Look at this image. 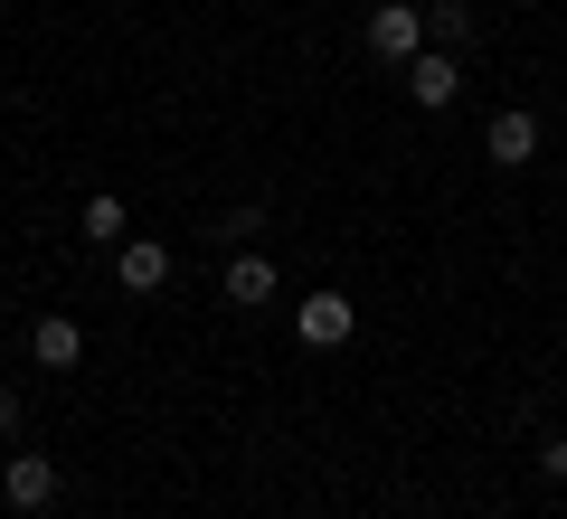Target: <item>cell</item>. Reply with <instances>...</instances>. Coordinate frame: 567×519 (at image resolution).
<instances>
[{"label": "cell", "mask_w": 567, "mask_h": 519, "mask_svg": "<svg viewBox=\"0 0 567 519\" xmlns=\"http://www.w3.org/2000/svg\"><path fill=\"white\" fill-rule=\"evenodd\" d=\"M483 160L492 170H529V160H539V114H529V104H502L492 133H483Z\"/></svg>", "instance_id": "3957f363"}, {"label": "cell", "mask_w": 567, "mask_h": 519, "mask_svg": "<svg viewBox=\"0 0 567 519\" xmlns=\"http://www.w3.org/2000/svg\"><path fill=\"white\" fill-rule=\"evenodd\" d=\"M398 76H406V95H416L425 114H445V104L464 95V58H454V48H425V58H406Z\"/></svg>", "instance_id": "277c9868"}, {"label": "cell", "mask_w": 567, "mask_h": 519, "mask_svg": "<svg viewBox=\"0 0 567 519\" xmlns=\"http://www.w3.org/2000/svg\"><path fill=\"white\" fill-rule=\"evenodd\" d=\"M0 435H20V387H0Z\"/></svg>", "instance_id": "7c38bea8"}, {"label": "cell", "mask_w": 567, "mask_h": 519, "mask_svg": "<svg viewBox=\"0 0 567 519\" xmlns=\"http://www.w3.org/2000/svg\"><path fill=\"white\" fill-rule=\"evenodd\" d=\"M539 473H548V481H567V435H548V444H539Z\"/></svg>", "instance_id": "8fae6325"}, {"label": "cell", "mask_w": 567, "mask_h": 519, "mask_svg": "<svg viewBox=\"0 0 567 519\" xmlns=\"http://www.w3.org/2000/svg\"><path fill=\"white\" fill-rule=\"evenodd\" d=\"M114 283H123V293H162V283H171V246L162 237H123L114 246Z\"/></svg>", "instance_id": "8992f818"}, {"label": "cell", "mask_w": 567, "mask_h": 519, "mask_svg": "<svg viewBox=\"0 0 567 519\" xmlns=\"http://www.w3.org/2000/svg\"><path fill=\"white\" fill-rule=\"evenodd\" d=\"M369 58H388V66L425 58V10L416 0H379V10H369Z\"/></svg>", "instance_id": "6da1fadb"}, {"label": "cell", "mask_w": 567, "mask_h": 519, "mask_svg": "<svg viewBox=\"0 0 567 519\" xmlns=\"http://www.w3.org/2000/svg\"><path fill=\"white\" fill-rule=\"evenodd\" d=\"M425 48H454V58L473 48V10L464 0H435V10H425Z\"/></svg>", "instance_id": "9c48e42d"}, {"label": "cell", "mask_w": 567, "mask_h": 519, "mask_svg": "<svg viewBox=\"0 0 567 519\" xmlns=\"http://www.w3.org/2000/svg\"><path fill=\"white\" fill-rule=\"evenodd\" d=\"M29 360H39V369H76V360H85V331H76L66 312H48L39 331H29Z\"/></svg>", "instance_id": "52a82bcc"}, {"label": "cell", "mask_w": 567, "mask_h": 519, "mask_svg": "<svg viewBox=\"0 0 567 519\" xmlns=\"http://www.w3.org/2000/svg\"><path fill=\"white\" fill-rule=\"evenodd\" d=\"M0 500H10L20 519H39L48 500H58V463H48V454H10V463H0Z\"/></svg>", "instance_id": "5b68a950"}, {"label": "cell", "mask_w": 567, "mask_h": 519, "mask_svg": "<svg viewBox=\"0 0 567 519\" xmlns=\"http://www.w3.org/2000/svg\"><path fill=\"white\" fill-rule=\"evenodd\" d=\"M350 331H360V302H350V293H312V302H293V340H303V350H341Z\"/></svg>", "instance_id": "7a4b0ae2"}, {"label": "cell", "mask_w": 567, "mask_h": 519, "mask_svg": "<svg viewBox=\"0 0 567 519\" xmlns=\"http://www.w3.org/2000/svg\"><path fill=\"white\" fill-rule=\"evenodd\" d=\"M227 302H275V264H265L256 246H237V256H227Z\"/></svg>", "instance_id": "ba28073f"}, {"label": "cell", "mask_w": 567, "mask_h": 519, "mask_svg": "<svg viewBox=\"0 0 567 519\" xmlns=\"http://www.w3.org/2000/svg\"><path fill=\"white\" fill-rule=\"evenodd\" d=\"M123 227H133V208H123L114 189H95V199H85V237H95V246H123Z\"/></svg>", "instance_id": "30bf717a"}, {"label": "cell", "mask_w": 567, "mask_h": 519, "mask_svg": "<svg viewBox=\"0 0 567 519\" xmlns=\"http://www.w3.org/2000/svg\"><path fill=\"white\" fill-rule=\"evenodd\" d=\"M10 519H20V510H10Z\"/></svg>", "instance_id": "4fadbf2b"}]
</instances>
